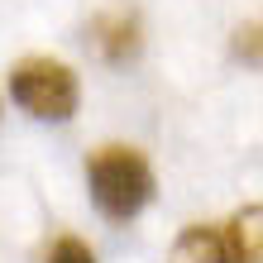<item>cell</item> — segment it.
I'll list each match as a JSON object with an SVG mask.
<instances>
[{
  "label": "cell",
  "mask_w": 263,
  "mask_h": 263,
  "mask_svg": "<svg viewBox=\"0 0 263 263\" xmlns=\"http://www.w3.org/2000/svg\"><path fill=\"white\" fill-rule=\"evenodd\" d=\"M167 263H230L225 235L215 225H187L173 239V258H167Z\"/></svg>",
  "instance_id": "cell-5"
},
{
  "label": "cell",
  "mask_w": 263,
  "mask_h": 263,
  "mask_svg": "<svg viewBox=\"0 0 263 263\" xmlns=\"http://www.w3.org/2000/svg\"><path fill=\"white\" fill-rule=\"evenodd\" d=\"M91 43H96V53L105 63H129V58H139V48H144V29H139L134 14L110 10V14H96V20H91Z\"/></svg>",
  "instance_id": "cell-3"
},
{
  "label": "cell",
  "mask_w": 263,
  "mask_h": 263,
  "mask_svg": "<svg viewBox=\"0 0 263 263\" xmlns=\"http://www.w3.org/2000/svg\"><path fill=\"white\" fill-rule=\"evenodd\" d=\"M230 48H235L239 63H263V20H244L230 39Z\"/></svg>",
  "instance_id": "cell-6"
},
{
  "label": "cell",
  "mask_w": 263,
  "mask_h": 263,
  "mask_svg": "<svg viewBox=\"0 0 263 263\" xmlns=\"http://www.w3.org/2000/svg\"><path fill=\"white\" fill-rule=\"evenodd\" d=\"M10 96H14V105L24 115L63 125V120L77 115V105H82V82H77V72L63 58L34 53V58H20L10 67Z\"/></svg>",
  "instance_id": "cell-2"
},
{
  "label": "cell",
  "mask_w": 263,
  "mask_h": 263,
  "mask_svg": "<svg viewBox=\"0 0 263 263\" xmlns=\"http://www.w3.org/2000/svg\"><path fill=\"white\" fill-rule=\"evenodd\" d=\"M225 254L230 263H263V201L254 206H239L225 220Z\"/></svg>",
  "instance_id": "cell-4"
},
{
  "label": "cell",
  "mask_w": 263,
  "mask_h": 263,
  "mask_svg": "<svg viewBox=\"0 0 263 263\" xmlns=\"http://www.w3.org/2000/svg\"><path fill=\"white\" fill-rule=\"evenodd\" d=\"M48 263H96V254H91V244H86V239L63 235V239L48 249Z\"/></svg>",
  "instance_id": "cell-7"
},
{
  "label": "cell",
  "mask_w": 263,
  "mask_h": 263,
  "mask_svg": "<svg viewBox=\"0 0 263 263\" xmlns=\"http://www.w3.org/2000/svg\"><path fill=\"white\" fill-rule=\"evenodd\" d=\"M86 187H91V201H96V211L105 220L125 225L153 201L158 182H153V163L134 144H101L86 158Z\"/></svg>",
  "instance_id": "cell-1"
}]
</instances>
